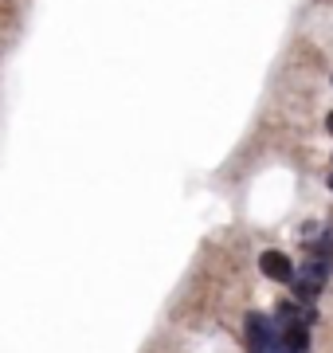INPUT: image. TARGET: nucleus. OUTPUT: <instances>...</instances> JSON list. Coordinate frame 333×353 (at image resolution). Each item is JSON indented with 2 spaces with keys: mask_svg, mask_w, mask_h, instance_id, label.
Listing matches in <instances>:
<instances>
[{
  "mask_svg": "<svg viewBox=\"0 0 333 353\" xmlns=\"http://www.w3.org/2000/svg\"><path fill=\"white\" fill-rule=\"evenodd\" d=\"M325 130H330V134H333V110L325 114Z\"/></svg>",
  "mask_w": 333,
  "mask_h": 353,
  "instance_id": "4",
  "label": "nucleus"
},
{
  "mask_svg": "<svg viewBox=\"0 0 333 353\" xmlns=\"http://www.w3.org/2000/svg\"><path fill=\"white\" fill-rule=\"evenodd\" d=\"M247 345H251V353H275L279 350V326H275V318L251 310V314H247Z\"/></svg>",
  "mask_w": 333,
  "mask_h": 353,
  "instance_id": "1",
  "label": "nucleus"
},
{
  "mask_svg": "<svg viewBox=\"0 0 333 353\" xmlns=\"http://www.w3.org/2000/svg\"><path fill=\"white\" fill-rule=\"evenodd\" d=\"M259 267H263V275L275 279V283H290V279H294V263L282 252H263L259 255Z\"/></svg>",
  "mask_w": 333,
  "mask_h": 353,
  "instance_id": "2",
  "label": "nucleus"
},
{
  "mask_svg": "<svg viewBox=\"0 0 333 353\" xmlns=\"http://www.w3.org/2000/svg\"><path fill=\"white\" fill-rule=\"evenodd\" d=\"M279 345L286 353H310V326H286V330H279Z\"/></svg>",
  "mask_w": 333,
  "mask_h": 353,
  "instance_id": "3",
  "label": "nucleus"
},
{
  "mask_svg": "<svg viewBox=\"0 0 333 353\" xmlns=\"http://www.w3.org/2000/svg\"><path fill=\"white\" fill-rule=\"evenodd\" d=\"M330 189H333V173H330Z\"/></svg>",
  "mask_w": 333,
  "mask_h": 353,
  "instance_id": "5",
  "label": "nucleus"
}]
</instances>
